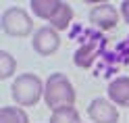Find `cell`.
<instances>
[{
  "mask_svg": "<svg viewBox=\"0 0 129 123\" xmlns=\"http://www.w3.org/2000/svg\"><path fill=\"white\" fill-rule=\"evenodd\" d=\"M119 19H121V11L117 9L115 4H110V2L96 4L94 9L90 11V23L94 27L102 29V31H108L112 27H117Z\"/></svg>",
  "mask_w": 129,
  "mask_h": 123,
  "instance_id": "obj_6",
  "label": "cell"
},
{
  "mask_svg": "<svg viewBox=\"0 0 129 123\" xmlns=\"http://www.w3.org/2000/svg\"><path fill=\"white\" fill-rule=\"evenodd\" d=\"M0 27L4 34L13 38H27L34 31V21H31L29 13L21 6H11L2 13L0 17Z\"/></svg>",
  "mask_w": 129,
  "mask_h": 123,
  "instance_id": "obj_4",
  "label": "cell"
},
{
  "mask_svg": "<svg viewBox=\"0 0 129 123\" xmlns=\"http://www.w3.org/2000/svg\"><path fill=\"white\" fill-rule=\"evenodd\" d=\"M44 86L46 81H42L36 73H21L15 77L11 86V96L21 109L23 106H36L40 98H44Z\"/></svg>",
  "mask_w": 129,
  "mask_h": 123,
  "instance_id": "obj_3",
  "label": "cell"
},
{
  "mask_svg": "<svg viewBox=\"0 0 129 123\" xmlns=\"http://www.w3.org/2000/svg\"><path fill=\"white\" fill-rule=\"evenodd\" d=\"M50 123H81V117L75 106H67V109L54 111L50 115Z\"/></svg>",
  "mask_w": 129,
  "mask_h": 123,
  "instance_id": "obj_10",
  "label": "cell"
},
{
  "mask_svg": "<svg viewBox=\"0 0 129 123\" xmlns=\"http://www.w3.org/2000/svg\"><path fill=\"white\" fill-rule=\"evenodd\" d=\"M17 71V59L9 50H0V79H9Z\"/></svg>",
  "mask_w": 129,
  "mask_h": 123,
  "instance_id": "obj_11",
  "label": "cell"
},
{
  "mask_svg": "<svg viewBox=\"0 0 129 123\" xmlns=\"http://www.w3.org/2000/svg\"><path fill=\"white\" fill-rule=\"evenodd\" d=\"M106 94H108V100L115 106H129V77L127 75L115 77L108 84Z\"/></svg>",
  "mask_w": 129,
  "mask_h": 123,
  "instance_id": "obj_8",
  "label": "cell"
},
{
  "mask_svg": "<svg viewBox=\"0 0 129 123\" xmlns=\"http://www.w3.org/2000/svg\"><path fill=\"white\" fill-rule=\"evenodd\" d=\"M96 50L92 46H83V48H79V50L75 52V65L77 67H90V65L94 63V59H96Z\"/></svg>",
  "mask_w": 129,
  "mask_h": 123,
  "instance_id": "obj_12",
  "label": "cell"
},
{
  "mask_svg": "<svg viewBox=\"0 0 129 123\" xmlns=\"http://www.w3.org/2000/svg\"><path fill=\"white\" fill-rule=\"evenodd\" d=\"M0 123H29V115L21 106H2L0 109Z\"/></svg>",
  "mask_w": 129,
  "mask_h": 123,
  "instance_id": "obj_9",
  "label": "cell"
},
{
  "mask_svg": "<svg viewBox=\"0 0 129 123\" xmlns=\"http://www.w3.org/2000/svg\"><path fill=\"white\" fill-rule=\"evenodd\" d=\"M87 117L92 119V123H119V109L108 98L98 96L87 106Z\"/></svg>",
  "mask_w": 129,
  "mask_h": 123,
  "instance_id": "obj_7",
  "label": "cell"
},
{
  "mask_svg": "<svg viewBox=\"0 0 129 123\" xmlns=\"http://www.w3.org/2000/svg\"><path fill=\"white\" fill-rule=\"evenodd\" d=\"M29 9L34 17L50 23V27L56 31H64L73 21V9L62 0H31Z\"/></svg>",
  "mask_w": 129,
  "mask_h": 123,
  "instance_id": "obj_2",
  "label": "cell"
},
{
  "mask_svg": "<svg viewBox=\"0 0 129 123\" xmlns=\"http://www.w3.org/2000/svg\"><path fill=\"white\" fill-rule=\"evenodd\" d=\"M75 98H77L75 88L64 73H50L48 75L44 86V102L52 113L67 109V106H75Z\"/></svg>",
  "mask_w": 129,
  "mask_h": 123,
  "instance_id": "obj_1",
  "label": "cell"
},
{
  "mask_svg": "<svg viewBox=\"0 0 129 123\" xmlns=\"http://www.w3.org/2000/svg\"><path fill=\"white\" fill-rule=\"evenodd\" d=\"M31 48L40 54V56H50L60 48V36L58 31L52 29L50 25H44L34 31V38H31Z\"/></svg>",
  "mask_w": 129,
  "mask_h": 123,
  "instance_id": "obj_5",
  "label": "cell"
},
{
  "mask_svg": "<svg viewBox=\"0 0 129 123\" xmlns=\"http://www.w3.org/2000/svg\"><path fill=\"white\" fill-rule=\"evenodd\" d=\"M119 11H121V17H123V19H125V23L129 25V0H125V2H121Z\"/></svg>",
  "mask_w": 129,
  "mask_h": 123,
  "instance_id": "obj_13",
  "label": "cell"
}]
</instances>
